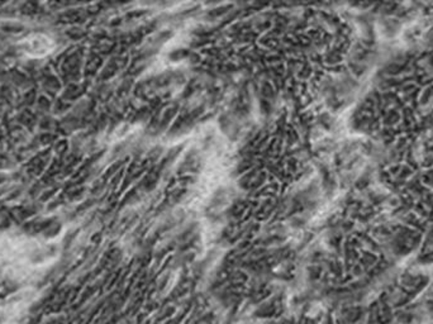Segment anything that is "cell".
Listing matches in <instances>:
<instances>
[{
  "label": "cell",
  "mask_w": 433,
  "mask_h": 324,
  "mask_svg": "<svg viewBox=\"0 0 433 324\" xmlns=\"http://www.w3.org/2000/svg\"><path fill=\"white\" fill-rule=\"evenodd\" d=\"M53 40L45 36H35L23 42V51L32 58H42L53 51Z\"/></svg>",
  "instance_id": "obj_1"
}]
</instances>
